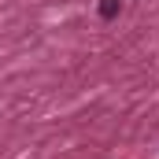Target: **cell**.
I'll use <instances>...</instances> for the list:
<instances>
[{"mask_svg": "<svg viewBox=\"0 0 159 159\" xmlns=\"http://www.w3.org/2000/svg\"><path fill=\"white\" fill-rule=\"evenodd\" d=\"M96 11H100V19H104V22H111V19H119L122 0H100V4H96Z\"/></svg>", "mask_w": 159, "mask_h": 159, "instance_id": "1", "label": "cell"}]
</instances>
